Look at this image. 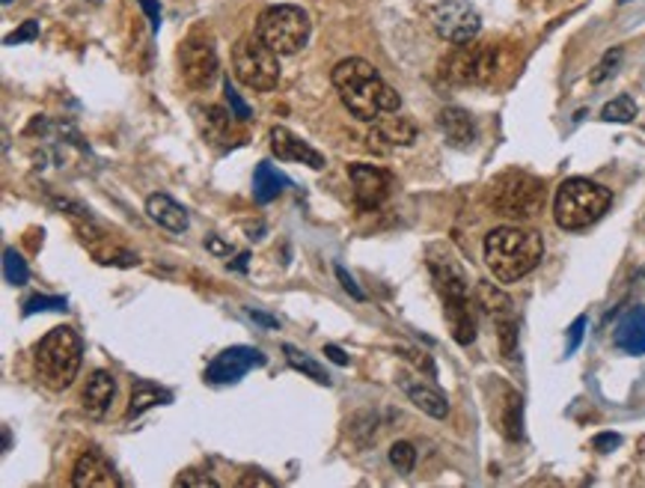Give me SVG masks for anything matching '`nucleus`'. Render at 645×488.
Instances as JSON below:
<instances>
[{
  "label": "nucleus",
  "instance_id": "obj_1",
  "mask_svg": "<svg viewBox=\"0 0 645 488\" xmlns=\"http://www.w3.org/2000/svg\"><path fill=\"white\" fill-rule=\"evenodd\" d=\"M331 80H334L343 104L348 108V114L357 116L360 123H375L384 114H396L401 108L399 92L381 78L379 68L372 66L369 60H339Z\"/></svg>",
  "mask_w": 645,
  "mask_h": 488
},
{
  "label": "nucleus",
  "instance_id": "obj_2",
  "mask_svg": "<svg viewBox=\"0 0 645 488\" xmlns=\"http://www.w3.org/2000/svg\"><path fill=\"white\" fill-rule=\"evenodd\" d=\"M429 272L437 286V292L444 298L446 322L456 337L458 346H470L476 340V316H473V298H470L468 277L461 272L456 256L444 248L429 250Z\"/></svg>",
  "mask_w": 645,
  "mask_h": 488
},
{
  "label": "nucleus",
  "instance_id": "obj_3",
  "mask_svg": "<svg viewBox=\"0 0 645 488\" xmlns=\"http://www.w3.org/2000/svg\"><path fill=\"white\" fill-rule=\"evenodd\" d=\"M545 241L533 229L497 227L485 239V262L500 284H518L542 262Z\"/></svg>",
  "mask_w": 645,
  "mask_h": 488
},
{
  "label": "nucleus",
  "instance_id": "obj_4",
  "mask_svg": "<svg viewBox=\"0 0 645 488\" xmlns=\"http://www.w3.org/2000/svg\"><path fill=\"white\" fill-rule=\"evenodd\" d=\"M610 203L612 193L604 185L574 176V179H566L559 185L557 200H554V217H557L559 227L574 233V229H586L592 224H598L607 215Z\"/></svg>",
  "mask_w": 645,
  "mask_h": 488
},
{
  "label": "nucleus",
  "instance_id": "obj_5",
  "mask_svg": "<svg viewBox=\"0 0 645 488\" xmlns=\"http://www.w3.org/2000/svg\"><path fill=\"white\" fill-rule=\"evenodd\" d=\"M84 342L72 328L48 330L36 346V375L48 390H66L78 378Z\"/></svg>",
  "mask_w": 645,
  "mask_h": 488
},
{
  "label": "nucleus",
  "instance_id": "obj_6",
  "mask_svg": "<svg viewBox=\"0 0 645 488\" xmlns=\"http://www.w3.org/2000/svg\"><path fill=\"white\" fill-rule=\"evenodd\" d=\"M488 203L497 215L526 221L545 203V185L538 183L535 176H530V173L506 171L491 183Z\"/></svg>",
  "mask_w": 645,
  "mask_h": 488
},
{
  "label": "nucleus",
  "instance_id": "obj_7",
  "mask_svg": "<svg viewBox=\"0 0 645 488\" xmlns=\"http://www.w3.org/2000/svg\"><path fill=\"white\" fill-rule=\"evenodd\" d=\"M280 54L259 34L241 36L233 48V72L245 87L268 92L280 80Z\"/></svg>",
  "mask_w": 645,
  "mask_h": 488
},
{
  "label": "nucleus",
  "instance_id": "obj_8",
  "mask_svg": "<svg viewBox=\"0 0 645 488\" xmlns=\"http://www.w3.org/2000/svg\"><path fill=\"white\" fill-rule=\"evenodd\" d=\"M310 15H307L301 7H292V3L268 7V10L259 15L257 24V34L277 51L280 58L298 54V51L310 42Z\"/></svg>",
  "mask_w": 645,
  "mask_h": 488
},
{
  "label": "nucleus",
  "instance_id": "obj_9",
  "mask_svg": "<svg viewBox=\"0 0 645 488\" xmlns=\"http://www.w3.org/2000/svg\"><path fill=\"white\" fill-rule=\"evenodd\" d=\"M500 72V48L497 46H456L449 51V58L441 63V75L449 84H468L479 87L488 84Z\"/></svg>",
  "mask_w": 645,
  "mask_h": 488
},
{
  "label": "nucleus",
  "instance_id": "obj_10",
  "mask_svg": "<svg viewBox=\"0 0 645 488\" xmlns=\"http://www.w3.org/2000/svg\"><path fill=\"white\" fill-rule=\"evenodd\" d=\"M178 68L190 90H209L218 78V51L212 36L194 30L178 48Z\"/></svg>",
  "mask_w": 645,
  "mask_h": 488
},
{
  "label": "nucleus",
  "instance_id": "obj_11",
  "mask_svg": "<svg viewBox=\"0 0 645 488\" xmlns=\"http://www.w3.org/2000/svg\"><path fill=\"white\" fill-rule=\"evenodd\" d=\"M432 24L437 36L449 46H464L473 42L482 30V18L473 3L468 0H444L432 10Z\"/></svg>",
  "mask_w": 645,
  "mask_h": 488
},
{
  "label": "nucleus",
  "instance_id": "obj_12",
  "mask_svg": "<svg viewBox=\"0 0 645 488\" xmlns=\"http://www.w3.org/2000/svg\"><path fill=\"white\" fill-rule=\"evenodd\" d=\"M265 366V354L250 346H230L223 349L212 364L206 366V381L212 385H235L238 378H245L250 370Z\"/></svg>",
  "mask_w": 645,
  "mask_h": 488
},
{
  "label": "nucleus",
  "instance_id": "obj_13",
  "mask_svg": "<svg viewBox=\"0 0 645 488\" xmlns=\"http://www.w3.org/2000/svg\"><path fill=\"white\" fill-rule=\"evenodd\" d=\"M351 183H355V203L360 212H375L387 203L393 193V176L375 164H351Z\"/></svg>",
  "mask_w": 645,
  "mask_h": 488
},
{
  "label": "nucleus",
  "instance_id": "obj_14",
  "mask_svg": "<svg viewBox=\"0 0 645 488\" xmlns=\"http://www.w3.org/2000/svg\"><path fill=\"white\" fill-rule=\"evenodd\" d=\"M72 486L75 488H120L123 479L113 471V465L108 462V455L99 450H87L80 453V459L75 462L72 471Z\"/></svg>",
  "mask_w": 645,
  "mask_h": 488
},
{
  "label": "nucleus",
  "instance_id": "obj_15",
  "mask_svg": "<svg viewBox=\"0 0 645 488\" xmlns=\"http://www.w3.org/2000/svg\"><path fill=\"white\" fill-rule=\"evenodd\" d=\"M413 140H417V125L399 114H384L372 123V132H369V147H375L379 152H387L393 147H411Z\"/></svg>",
  "mask_w": 645,
  "mask_h": 488
},
{
  "label": "nucleus",
  "instance_id": "obj_16",
  "mask_svg": "<svg viewBox=\"0 0 645 488\" xmlns=\"http://www.w3.org/2000/svg\"><path fill=\"white\" fill-rule=\"evenodd\" d=\"M268 137H271V152H274L280 161H298V164H307V167H312V171H322L324 167L322 152H315L307 140L292 135L289 128L274 125Z\"/></svg>",
  "mask_w": 645,
  "mask_h": 488
},
{
  "label": "nucleus",
  "instance_id": "obj_17",
  "mask_svg": "<svg viewBox=\"0 0 645 488\" xmlns=\"http://www.w3.org/2000/svg\"><path fill=\"white\" fill-rule=\"evenodd\" d=\"M399 387L405 390V397L411 399L417 409L423 411V414H429V417H434V421H444L446 414H449V402H446L444 393L434 385H429V381H423V378L401 373Z\"/></svg>",
  "mask_w": 645,
  "mask_h": 488
},
{
  "label": "nucleus",
  "instance_id": "obj_18",
  "mask_svg": "<svg viewBox=\"0 0 645 488\" xmlns=\"http://www.w3.org/2000/svg\"><path fill=\"white\" fill-rule=\"evenodd\" d=\"M616 349L624 354H645V306H631L612 334Z\"/></svg>",
  "mask_w": 645,
  "mask_h": 488
},
{
  "label": "nucleus",
  "instance_id": "obj_19",
  "mask_svg": "<svg viewBox=\"0 0 645 488\" xmlns=\"http://www.w3.org/2000/svg\"><path fill=\"white\" fill-rule=\"evenodd\" d=\"M116 397V381L108 370H96L89 375L87 387H84V411L89 417H104L113 405Z\"/></svg>",
  "mask_w": 645,
  "mask_h": 488
},
{
  "label": "nucleus",
  "instance_id": "obj_20",
  "mask_svg": "<svg viewBox=\"0 0 645 488\" xmlns=\"http://www.w3.org/2000/svg\"><path fill=\"white\" fill-rule=\"evenodd\" d=\"M437 125H441V132H444L449 147L468 149L473 147V140H476V123H473V116H470L468 111H461V108H444L441 116H437Z\"/></svg>",
  "mask_w": 645,
  "mask_h": 488
},
{
  "label": "nucleus",
  "instance_id": "obj_21",
  "mask_svg": "<svg viewBox=\"0 0 645 488\" xmlns=\"http://www.w3.org/2000/svg\"><path fill=\"white\" fill-rule=\"evenodd\" d=\"M146 215L156 221L158 227L170 229V233H185L188 229V212L176 203V200H170L168 193H152L149 200H146Z\"/></svg>",
  "mask_w": 645,
  "mask_h": 488
},
{
  "label": "nucleus",
  "instance_id": "obj_22",
  "mask_svg": "<svg viewBox=\"0 0 645 488\" xmlns=\"http://www.w3.org/2000/svg\"><path fill=\"white\" fill-rule=\"evenodd\" d=\"M173 402V393L164 390V387L149 385V381H137L132 390V402H128V409H125V417L134 421V417H140L144 411L156 409V405H168Z\"/></svg>",
  "mask_w": 645,
  "mask_h": 488
},
{
  "label": "nucleus",
  "instance_id": "obj_23",
  "mask_svg": "<svg viewBox=\"0 0 645 488\" xmlns=\"http://www.w3.org/2000/svg\"><path fill=\"white\" fill-rule=\"evenodd\" d=\"M286 185H289V179H286L277 167H271L268 161L257 164V173H253V197H257V203H271V200H277Z\"/></svg>",
  "mask_w": 645,
  "mask_h": 488
},
{
  "label": "nucleus",
  "instance_id": "obj_24",
  "mask_svg": "<svg viewBox=\"0 0 645 488\" xmlns=\"http://www.w3.org/2000/svg\"><path fill=\"white\" fill-rule=\"evenodd\" d=\"M200 125L202 135L209 137L212 143H221V140H230V128H233V120H230V111H223L221 104H209V108H200Z\"/></svg>",
  "mask_w": 645,
  "mask_h": 488
},
{
  "label": "nucleus",
  "instance_id": "obj_25",
  "mask_svg": "<svg viewBox=\"0 0 645 488\" xmlns=\"http://www.w3.org/2000/svg\"><path fill=\"white\" fill-rule=\"evenodd\" d=\"M476 301L479 306H485V313H488L494 322H500V318H509L514 316L512 310V301H509V296H503L500 289H494L491 284H482L476 289Z\"/></svg>",
  "mask_w": 645,
  "mask_h": 488
},
{
  "label": "nucleus",
  "instance_id": "obj_26",
  "mask_svg": "<svg viewBox=\"0 0 645 488\" xmlns=\"http://www.w3.org/2000/svg\"><path fill=\"white\" fill-rule=\"evenodd\" d=\"M283 352H286V361H289V364L295 366L298 373H303V375H307V378H312L315 385L331 387V375L324 373L322 366L315 364V361H312L310 354L301 352V349H295L292 342H286V346H283Z\"/></svg>",
  "mask_w": 645,
  "mask_h": 488
},
{
  "label": "nucleus",
  "instance_id": "obj_27",
  "mask_svg": "<svg viewBox=\"0 0 645 488\" xmlns=\"http://www.w3.org/2000/svg\"><path fill=\"white\" fill-rule=\"evenodd\" d=\"M503 431H506V438H512V441H521L523 435V402L518 393H509V402H506V411H503Z\"/></svg>",
  "mask_w": 645,
  "mask_h": 488
},
{
  "label": "nucleus",
  "instance_id": "obj_28",
  "mask_svg": "<svg viewBox=\"0 0 645 488\" xmlns=\"http://www.w3.org/2000/svg\"><path fill=\"white\" fill-rule=\"evenodd\" d=\"M3 277H7V284L10 286H24L27 284V277H30L27 262L22 260V253L15 248L3 250Z\"/></svg>",
  "mask_w": 645,
  "mask_h": 488
},
{
  "label": "nucleus",
  "instance_id": "obj_29",
  "mask_svg": "<svg viewBox=\"0 0 645 488\" xmlns=\"http://www.w3.org/2000/svg\"><path fill=\"white\" fill-rule=\"evenodd\" d=\"M636 116V102L631 99V96H616L612 102L604 104L601 111V120H607V123H631Z\"/></svg>",
  "mask_w": 645,
  "mask_h": 488
},
{
  "label": "nucleus",
  "instance_id": "obj_30",
  "mask_svg": "<svg viewBox=\"0 0 645 488\" xmlns=\"http://www.w3.org/2000/svg\"><path fill=\"white\" fill-rule=\"evenodd\" d=\"M389 465L396 467L399 474H411L413 465H417V450L413 443L408 441H396L389 447Z\"/></svg>",
  "mask_w": 645,
  "mask_h": 488
},
{
  "label": "nucleus",
  "instance_id": "obj_31",
  "mask_svg": "<svg viewBox=\"0 0 645 488\" xmlns=\"http://www.w3.org/2000/svg\"><path fill=\"white\" fill-rule=\"evenodd\" d=\"M48 310H63L66 313V298H57V296H34L24 301V316H34V313H48Z\"/></svg>",
  "mask_w": 645,
  "mask_h": 488
},
{
  "label": "nucleus",
  "instance_id": "obj_32",
  "mask_svg": "<svg viewBox=\"0 0 645 488\" xmlns=\"http://www.w3.org/2000/svg\"><path fill=\"white\" fill-rule=\"evenodd\" d=\"M223 92H226V102H230V108H233L235 120H238V123H247V120H250L253 114H250V108L245 104V99H241V96L235 92V87L230 84V78L223 80Z\"/></svg>",
  "mask_w": 645,
  "mask_h": 488
},
{
  "label": "nucleus",
  "instance_id": "obj_33",
  "mask_svg": "<svg viewBox=\"0 0 645 488\" xmlns=\"http://www.w3.org/2000/svg\"><path fill=\"white\" fill-rule=\"evenodd\" d=\"M619 60H622V48H612V51H607L601 60V66H598V72H592V84H601L607 75H612L616 66H619Z\"/></svg>",
  "mask_w": 645,
  "mask_h": 488
},
{
  "label": "nucleus",
  "instance_id": "obj_34",
  "mask_svg": "<svg viewBox=\"0 0 645 488\" xmlns=\"http://www.w3.org/2000/svg\"><path fill=\"white\" fill-rule=\"evenodd\" d=\"M36 36H39V22H24L15 34L7 36V46H22V42H30Z\"/></svg>",
  "mask_w": 645,
  "mask_h": 488
},
{
  "label": "nucleus",
  "instance_id": "obj_35",
  "mask_svg": "<svg viewBox=\"0 0 645 488\" xmlns=\"http://www.w3.org/2000/svg\"><path fill=\"white\" fill-rule=\"evenodd\" d=\"M176 483L178 486H190V488H218V479L206 477V474H200V471H188V474H182Z\"/></svg>",
  "mask_w": 645,
  "mask_h": 488
},
{
  "label": "nucleus",
  "instance_id": "obj_36",
  "mask_svg": "<svg viewBox=\"0 0 645 488\" xmlns=\"http://www.w3.org/2000/svg\"><path fill=\"white\" fill-rule=\"evenodd\" d=\"M583 330H586V316H578V318H574V325L568 328V354H574L580 349Z\"/></svg>",
  "mask_w": 645,
  "mask_h": 488
},
{
  "label": "nucleus",
  "instance_id": "obj_37",
  "mask_svg": "<svg viewBox=\"0 0 645 488\" xmlns=\"http://www.w3.org/2000/svg\"><path fill=\"white\" fill-rule=\"evenodd\" d=\"M336 277H339V284H343L345 292H351V298H357V301H363V292H360V286L355 284V277L345 272L343 265H336Z\"/></svg>",
  "mask_w": 645,
  "mask_h": 488
},
{
  "label": "nucleus",
  "instance_id": "obj_38",
  "mask_svg": "<svg viewBox=\"0 0 645 488\" xmlns=\"http://www.w3.org/2000/svg\"><path fill=\"white\" fill-rule=\"evenodd\" d=\"M140 7H144V12L149 15V22H152V30H158V27H161V10H158L156 0H140Z\"/></svg>",
  "mask_w": 645,
  "mask_h": 488
},
{
  "label": "nucleus",
  "instance_id": "obj_39",
  "mask_svg": "<svg viewBox=\"0 0 645 488\" xmlns=\"http://www.w3.org/2000/svg\"><path fill=\"white\" fill-rule=\"evenodd\" d=\"M619 443H622L619 435H598V438H595V447H598L601 453H610V447H619Z\"/></svg>",
  "mask_w": 645,
  "mask_h": 488
},
{
  "label": "nucleus",
  "instance_id": "obj_40",
  "mask_svg": "<svg viewBox=\"0 0 645 488\" xmlns=\"http://www.w3.org/2000/svg\"><path fill=\"white\" fill-rule=\"evenodd\" d=\"M206 248L212 250V253H218V256H230V253H233V248H230V245H223L218 236H212V239L206 241Z\"/></svg>",
  "mask_w": 645,
  "mask_h": 488
},
{
  "label": "nucleus",
  "instance_id": "obj_41",
  "mask_svg": "<svg viewBox=\"0 0 645 488\" xmlns=\"http://www.w3.org/2000/svg\"><path fill=\"white\" fill-rule=\"evenodd\" d=\"M324 354H327V358H331L334 364H339V366L348 364V358H345V352L339 349V346H324Z\"/></svg>",
  "mask_w": 645,
  "mask_h": 488
},
{
  "label": "nucleus",
  "instance_id": "obj_42",
  "mask_svg": "<svg viewBox=\"0 0 645 488\" xmlns=\"http://www.w3.org/2000/svg\"><path fill=\"white\" fill-rule=\"evenodd\" d=\"M259 471H253V477H245L241 479V486H274V479L268 477H257Z\"/></svg>",
  "mask_w": 645,
  "mask_h": 488
},
{
  "label": "nucleus",
  "instance_id": "obj_43",
  "mask_svg": "<svg viewBox=\"0 0 645 488\" xmlns=\"http://www.w3.org/2000/svg\"><path fill=\"white\" fill-rule=\"evenodd\" d=\"M250 316L257 318V322H262V325H268V328H277V322H274V318L262 316V313H250Z\"/></svg>",
  "mask_w": 645,
  "mask_h": 488
},
{
  "label": "nucleus",
  "instance_id": "obj_44",
  "mask_svg": "<svg viewBox=\"0 0 645 488\" xmlns=\"http://www.w3.org/2000/svg\"><path fill=\"white\" fill-rule=\"evenodd\" d=\"M89 3H101V0H89Z\"/></svg>",
  "mask_w": 645,
  "mask_h": 488
}]
</instances>
